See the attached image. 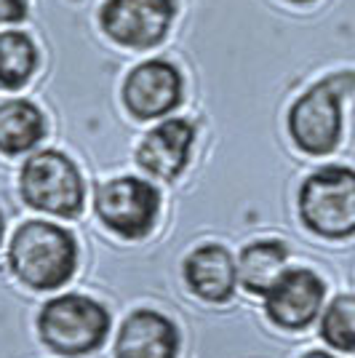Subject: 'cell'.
<instances>
[{
  "mask_svg": "<svg viewBox=\"0 0 355 358\" xmlns=\"http://www.w3.org/2000/svg\"><path fill=\"white\" fill-rule=\"evenodd\" d=\"M8 265L16 278L30 289H59L78 268V243L73 233L59 224L30 220L16 227L8 246Z\"/></svg>",
  "mask_w": 355,
  "mask_h": 358,
  "instance_id": "obj_1",
  "label": "cell"
},
{
  "mask_svg": "<svg viewBox=\"0 0 355 358\" xmlns=\"http://www.w3.org/2000/svg\"><path fill=\"white\" fill-rule=\"evenodd\" d=\"M355 89V73H334L305 91L289 110V134L307 155H328L342 139V96Z\"/></svg>",
  "mask_w": 355,
  "mask_h": 358,
  "instance_id": "obj_2",
  "label": "cell"
},
{
  "mask_svg": "<svg viewBox=\"0 0 355 358\" xmlns=\"http://www.w3.org/2000/svg\"><path fill=\"white\" fill-rule=\"evenodd\" d=\"M38 331L59 356H89L102 348L110 334V313L86 294H61L43 305Z\"/></svg>",
  "mask_w": 355,
  "mask_h": 358,
  "instance_id": "obj_3",
  "label": "cell"
},
{
  "mask_svg": "<svg viewBox=\"0 0 355 358\" xmlns=\"http://www.w3.org/2000/svg\"><path fill=\"white\" fill-rule=\"evenodd\" d=\"M299 217L305 227L324 238L355 236V171L324 166L299 187Z\"/></svg>",
  "mask_w": 355,
  "mask_h": 358,
  "instance_id": "obj_4",
  "label": "cell"
},
{
  "mask_svg": "<svg viewBox=\"0 0 355 358\" xmlns=\"http://www.w3.org/2000/svg\"><path fill=\"white\" fill-rule=\"evenodd\" d=\"M19 193L32 209L54 217H78L86 201V185L73 158L59 150H41L22 166Z\"/></svg>",
  "mask_w": 355,
  "mask_h": 358,
  "instance_id": "obj_5",
  "label": "cell"
},
{
  "mask_svg": "<svg viewBox=\"0 0 355 358\" xmlns=\"http://www.w3.org/2000/svg\"><path fill=\"white\" fill-rule=\"evenodd\" d=\"M96 214L120 238H145L161 211V193L139 177H115L99 185Z\"/></svg>",
  "mask_w": 355,
  "mask_h": 358,
  "instance_id": "obj_6",
  "label": "cell"
},
{
  "mask_svg": "<svg viewBox=\"0 0 355 358\" xmlns=\"http://www.w3.org/2000/svg\"><path fill=\"white\" fill-rule=\"evenodd\" d=\"M174 16L177 0H107L99 22L115 43L152 48L166 38Z\"/></svg>",
  "mask_w": 355,
  "mask_h": 358,
  "instance_id": "obj_7",
  "label": "cell"
},
{
  "mask_svg": "<svg viewBox=\"0 0 355 358\" xmlns=\"http://www.w3.org/2000/svg\"><path fill=\"white\" fill-rule=\"evenodd\" d=\"M326 284L307 268L283 270L265 294L267 318L281 329H307L324 308Z\"/></svg>",
  "mask_w": 355,
  "mask_h": 358,
  "instance_id": "obj_8",
  "label": "cell"
},
{
  "mask_svg": "<svg viewBox=\"0 0 355 358\" xmlns=\"http://www.w3.org/2000/svg\"><path fill=\"white\" fill-rule=\"evenodd\" d=\"M182 102V73L171 62L147 59L136 64L123 83V105L139 120L168 115Z\"/></svg>",
  "mask_w": 355,
  "mask_h": 358,
  "instance_id": "obj_9",
  "label": "cell"
},
{
  "mask_svg": "<svg viewBox=\"0 0 355 358\" xmlns=\"http://www.w3.org/2000/svg\"><path fill=\"white\" fill-rule=\"evenodd\" d=\"M195 142V126L184 118H168L158 123L142 145L136 148V164L142 166L147 174L158 179H177L187 164Z\"/></svg>",
  "mask_w": 355,
  "mask_h": 358,
  "instance_id": "obj_10",
  "label": "cell"
},
{
  "mask_svg": "<svg viewBox=\"0 0 355 358\" xmlns=\"http://www.w3.org/2000/svg\"><path fill=\"white\" fill-rule=\"evenodd\" d=\"M179 329L158 310H133L118 331L115 358H177Z\"/></svg>",
  "mask_w": 355,
  "mask_h": 358,
  "instance_id": "obj_11",
  "label": "cell"
},
{
  "mask_svg": "<svg viewBox=\"0 0 355 358\" xmlns=\"http://www.w3.org/2000/svg\"><path fill=\"white\" fill-rule=\"evenodd\" d=\"M184 281L195 297L206 302H227L236 294L238 265L224 246L206 243L184 259Z\"/></svg>",
  "mask_w": 355,
  "mask_h": 358,
  "instance_id": "obj_12",
  "label": "cell"
},
{
  "mask_svg": "<svg viewBox=\"0 0 355 358\" xmlns=\"http://www.w3.org/2000/svg\"><path fill=\"white\" fill-rule=\"evenodd\" d=\"M43 136V113L30 99H8L0 105V152L3 155L30 152Z\"/></svg>",
  "mask_w": 355,
  "mask_h": 358,
  "instance_id": "obj_13",
  "label": "cell"
},
{
  "mask_svg": "<svg viewBox=\"0 0 355 358\" xmlns=\"http://www.w3.org/2000/svg\"><path fill=\"white\" fill-rule=\"evenodd\" d=\"M289 259V249L283 241H254L249 243L240 259H238V281L249 294H262L265 297L270 286L281 278Z\"/></svg>",
  "mask_w": 355,
  "mask_h": 358,
  "instance_id": "obj_14",
  "label": "cell"
},
{
  "mask_svg": "<svg viewBox=\"0 0 355 358\" xmlns=\"http://www.w3.org/2000/svg\"><path fill=\"white\" fill-rule=\"evenodd\" d=\"M38 67V48L19 30L0 32V86L22 89Z\"/></svg>",
  "mask_w": 355,
  "mask_h": 358,
  "instance_id": "obj_15",
  "label": "cell"
},
{
  "mask_svg": "<svg viewBox=\"0 0 355 358\" xmlns=\"http://www.w3.org/2000/svg\"><path fill=\"white\" fill-rule=\"evenodd\" d=\"M321 340L334 350L355 353V297L340 294L321 315Z\"/></svg>",
  "mask_w": 355,
  "mask_h": 358,
  "instance_id": "obj_16",
  "label": "cell"
},
{
  "mask_svg": "<svg viewBox=\"0 0 355 358\" xmlns=\"http://www.w3.org/2000/svg\"><path fill=\"white\" fill-rule=\"evenodd\" d=\"M27 14L24 0H0V22H19Z\"/></svg>",
  "mask_w": 355,
  "mask_h": 358,
  "instance_id": "obj_17",
  "label": "cell"
},
{
  "mask_svg": "<svg viewBox=\"0 0 355 358\" xmlns=\"http://www.w3.org/2000/svg\"><path fill=\"white\" fill-rule=\"evenodd\" d=\"M302 358H337V356H331V353H324V350H310V353H305Z\"/></svg>",
  "mask_w": 355,
  "mask_h": 358,
  "instance_id": "obj_18",
  "label": "cell"
},
{
  "mask_svg": "<svg viewBox=\"0 0 355 358\" xmlns=\"http://www.w3.org/2000/svg\"><path fill=\"white\" fill-rule=\"evenodd\" d=\"M3 230H6V224H3V214H0V243H3Z\"/></svg>",
  "mask_w": 355,
  "mask_h": 358,
  "instance_id": "obj_19",
  "label": "cell"
},
{
  "mask_svg": "<svg viewBox=\"0 0 355 358\" xmlns=\"http://www.w3.org/2000/svg\"><path fill=\"white\" fill-rule=\"evenodd\" d=\"M291 3H312V0H291Z\"/></svg>",
  "mask_w": 355,
  "mask_h": 358,
  "instance_id": "obj_20",
  "label": "cell"
}]
</instances>
